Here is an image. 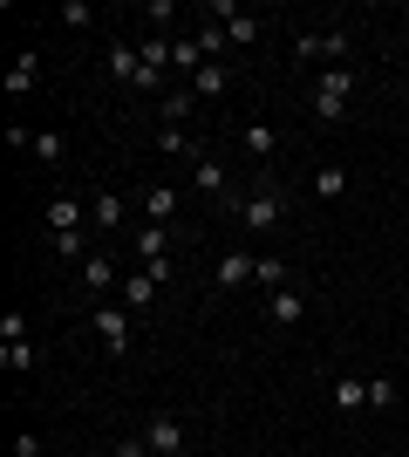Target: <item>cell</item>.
Here are the masks:
<instances>
[{
  "mask_svg": "<svg viewBox=\"0 0 409 457\" xmlns=\"http://www.w3.org/2000/svg\"><path fill=\"white\" fill-rule=\"evenodd\" d=\"M233 212H239V226H246V232L259 239V232H273V226H280L287 198H280V185H273V178H253V191H246V198H239Z\"/></svg>",
  "mask_w": 409,
  "mask_h": 457,
  "instance_id": "1",
  "label": "cell"
},
{
  "mask_svg": "<svg viewBox=\"0 0 409 457\" xmlns=\"http://www.w3.org/2000/svg\"><path fill=\"white\" fill-rule=\"evenodd\" d=\"M89 328H96L102 355H130V348H136V321H130V307H117V301H96Z\"/></svg>",
  "mask_w": 409,
  "mask_h": 457,
  "instance_id": "2",
  "label": "cell"
},
{
  "mask_svg": "<svg viewBox=\"0 0 409 457\" xmlns=\"http://www.w3.org/2000/svg\"><path fill=\"white\" fill-rule=\"evenodd\" d=\"M348 96H355L348 69H321V76H314V123H341V116H348Z\"/></svg>",
  "mask_w": 409,
  "mask_h": 457,
  "instance_id": "3",
  "label": "cell"
},
{
  "mask_svg": "<svg viewBox=\"0 0 409 457\" xmlns=\"http://www.w3.org/2000/svg\"><path fill=\"white\" fill-rule=\"evenodd\" d=\"M76 232H89V205L82 198H48V239H76Z\"/></svg>",
  "mask_w": 409,
  "mask_h": 457,
  "instance_id": "4",
  "label": "cell"
},
{
  "mask_svg": "<svg viewBox=\"0 0 409 457\" xmlns=\"http://www.w3.org/2000/svg\"><path fill=\"white\" fill-rule=\"evenodd\" d=\"M293 48H300V62H334V69H341V62H348V28H328V35H300Z\"/></svg>",
  "mask_w": 409,
  "mask_h": 457,
  "instance_id": "5",
  "label": "cell"
},
{
  "mask_svg": "<svg viewBox=\"0 0 409 457\" xmlns=\"http://www.w3.org/2000/svg\"><path fill=\"white\" fill-rule=\"evenodd\" d=\"M143 444H151V457H177L184 451V423H177L171 410H157V417L143 423Z\"/></svg>",
  "mask_w": 409,
  "mask_h": 457,
  "instance_id": "6",
  "label": "cell"
},
{
  "mask_svg": "<svg viewBox=\"0 0 409 457\" xmlns=\"http://www.w3.org/2000/svg\"><path fill=\"white\" fill-rule=\"evenodd\" d=\"M239 151L253 157V164H259V178H266L273 151H280V130H273V123H246V130H239Z\"/></svg>",
  "mask_w": 409,
  "mask_h": 457,
  "instance_id": "7",
  "label": "cell"
},
{
  "mask_svg": "<svg viewBox=\"0 0 409 457\" xmlns=\"http://www.w3.org/2000/svg\"><path fill=\"white\" fill-rule=\"evenodd\" d=\"M253 280H259V260L246 246H233L225 260H218V287H225V294H239V287H253Z\"/></svg>",
  "mask_w": 409,
  "mask_h": 457,
  "instance_id": "8",
  "label": "cell"
},
{
  "mask_svg": "<svg viewBox=\"0 0 409 457\" xmlns=\"http://www.w3.org/2000/svg\"><path fill=\"white\" fill-rule=\"evenodd\" d=\"M192 185L205 191V198H212V205H225V212L239 205L233 191H225V164H218V157H198V178H192Z\"/></svg>",
  "mask_w": 409,
  "mask_h": 457,
  "instance_id": "9",
  "label": "cell"
},
{
  "mask_svg": "<svg viewBox=\"0 0 409 457\" xmlns=\"http://www.w3.org/2000/svg\"><path fill=\"white\" fill-rule=\"evenodd\" d=\"M76 273H82V287H89V294H117V280H123L110 253H89V260H82Z\"/></svg>",
  "mask_w": 409,
  "mask_h": 457,
  "instance_id": "10",
  "label": "cell"
},
{
  "mask_svg": "<svg viewBox=\"0 0 409 457\" xmlns=\"http://www.w3.org/2000/svg\"><path fill=\"white\" fill-rule=\"evenodd\" d=\"M192 116H198V89H192V82H177V89H164V123H171V130H184Z\"/></svg>",
  "mask_w": 409,
  "mask_h": 457,
  "instance_id": "11",
  "label": "cell"
},
{
  "mask_svg": "<svg viewBox=\"0 0 409 457\" xmlns=\"http://www.w3.org/2000/svg\"><path fill=\"white\" fill-rule=\"evenodd\" d=\"M164 246H171V232H164V226H136V239H130V253L143 260V267H157V260H171Z\"/></svg>",
  "mask_w": 409,
  "mask_h": 457,
  "instance_id": "12",
  "label": "cell"
},
{
  "mask_svg": "<svg viewBox=\"0 0 409 457\" xmlns=\"http://www.w3.org/2000/svg\"><path fill=\"white\" fill-rule=\"evenodd\" d=\"M151 301H157V280L143 267L136 273H123V307H130V314H151Z\"/></svg>",
  "mask_w": 409,
  "mask_h": 457,
  "instance_id": "13",
  "label": "cell"
},
{
  "mask_svg": "<svg viewBox=\"0 0 409 457\" xmlns=\"http://www.w3.org/2000/svg\"><path fill=\"white\" fill-rule=\"evenodd\" d=\"M205 62H212V55L198 48V35H177V41H171V69H177V76H184V82H192L198 69H205Z\"/></svg>",
  "mask_w": 409,
  "mask_h": 457,
  "instance_id": "14",
  "label": "cell"
},
{
  "mask_svg": "<svg viewBox=\"0 0 409 457\" xmlns=\"http://www.w3.org/2000/svg\"><path fill=\"white\" fill-rule=\"evenodd\" d=\"M110 76L130 82V89H143V48H123L117 41V48H110Z\"/></svg>",
  "mask_w": 409,
  "mask_h": 457,
  "instance_id": "15",
  "label": "cell"
},
{
  "mask_svg": "<svg viewBox=\"0 0 409 457\" xmlns=\"http://www.w3.org/2000/svg\"><path fill=\"white\" fill-rule=\"evenodd\" d=\"M89 226H96V232L123 226V198H117V191H96V198H89Z\"/></svg>",
  "mask_w": 409,
  "mask_h": 457,
  "instance_id": "16",
  "label": "cell"
},
{
  "mask_svg": "<svg viewBox=\"0 0 409 457\" xmlns=\"http://www.w3.org/2000/svg\"><path fill=\"white\" fill-rule=\"evenodd\" d=\"M171 212H177V185H151L143 191V226H164Z\"/></svg>",
  "mask_w": 409,
  "mask_h": 457,
  "instance_id": "17",
  "label": "cell"
},
{
  "mask_svg": "<svg viewBox=\"0 0 409 457\" xmlns=\"http://www.w3.org/2000/svg\"><path fill=\"white\" fill-rule=\"evenodd\" d=\"M157 151H164V157H192V164H198V157H212L192 130H157Z\"/></svg>",
  "mask_w": 409,
  "mask_h": 457,
  "instance_id": "18",
  "label": "cell"
},
{
  "mask_svg": "<svg viewBox=\"0 0 409 457\" xmlns=\"http://www.w3.org/2000/svg\"><path fill=\"white\" fill-rule=\"evenodd\" d=\"M314 198H321V205H334V198H341V191H348V171H341V164H321V171H314Z\"/></svg>",
  "mask_w": 409,
  "mask_h": 457,
  "instance_id": "19",
  "label": "cell"
},
{
  "mask_svg": "<svg viewBox=\"0 0 409 457\" xmlns=\"http://www.w3.org/2000/svg\"><path fill=\"white\" fill-rule=\"evenodd\" d=\"M266 314H273L280 328H300V321H307V301H300V294H273Z\"/></svg>",
  "mask_w": 409,
  "mask_h": 457,
  "instance_id": "20",
  "label": "cell"
},
{
  "mask_svg": "<svg viewBox=\"0 0 409 457\" xmlns=\"http://www.w3.org/2000/svg\"><path fill=\"white\" fill-rule=\"evenodd\" d=\"M225 82H233V69H225V62H205V69L192 76V89H198V103H205V96H218Z\"/></svg>",
  "mask_w": 409,
  "mask_h": 457,
  "instance_id": "21",
  "label": "cell"
},
{
  "mask_svg": "<svg viewBox=\"0 0 409 457\" xmlns=\"http://www.w3.org/2000/svg\"><path fill=\"white\" fill-rule=\"evenodd\" d=\"M35 76H41V62L35 55H14V69H7V96H28V89H35Z\"/></svg>",
  "mask_w": 409,
  "mask_h": 457,
  "instance_id": "22",
  "label": "cell"
},
{
  "mask_svg": "<svg viewBox=\"0 0 409 457\" xmlns=\"http://www.w3.org/2000/svg\"><path fill=\"white\" fill-rule=\"evenodd\" d=\"M0 369H7V376H28V369H35V348L28 342H0Z\"/></svg>",
  "mask_w": 409,
  "mask_h": 457,
  "instance_id": "23",
  "label": "cell"
},
{
  "mask_svg": "<svg viewBox=\"0 0 409 457\" xmlns=\"http://www.w3.org/2000/svg\"><path fill=\"white\" fill-rule=\"evenodd\" d=\"M28 151H35L41 164H61V157H69V144H61V130H35V144H28Z\"/></svg>",
  "mask_w": 409,
  "mask_h": 457,
  "instance_id": "24",
  "label": "cell"
},
{
  "mask_svg": "<svg viewBox=\"0 0 409 457\" xmlns=\"http://www.w3.org/2000/svg\"><path fill=\"white\" fill-rule=\"evenodd\" d=\"M334 403H341V410H369V382L341 376V382H334Z\"/></svg>",
  "mask_w": 409,
  "mask_h": 457,
  "instance_id": "25",
  "label": "cell"
},
{
  "mask_svg": "<svg viewBox=\"0 0 409 457\" xmlns=\"http://www.w3.org/2000/svg\"><path fill=\"white\" fill-rule=\"evenodd\" d=\"M225 41H233V48H253V41H259V21L253 14H233V21H225Z\"/></svg>",
  "mask_w": 409,
  "mask_h": 457,
  "instance_id": "26",
  "label": "cell"
},
{
  "mask_svg": "<svg viewBox=\"0 0 409 457\" xmlns=\"http://www.w3.org/2000/svg\"><path fill=\"white\" fill-rule=\"evenodd\" d=\"M0 342H28V314H20V307L0 314Z\"/></svg>",
  "mask_w": 409,
  "mask_h": 457,
  "instance_id": "27",
  "label": "cell"
},
{
  "mask_svg": "<svg viewBox=\"0 0 409 457\" xmlns=\"http://www.w3.org/2000/svg\"><path fill=\"white\" fill-rule=\"evenodd\" d=\"M389 403H396V382L375 376V382H369V410H389Z\"/></svg>",
  "mask_w": 409,
  "mask_h": 457,
  "instance_id": "28",
  "label": "cell"
},
{
  "mask_svg": "<svg viewBox=\"0 0 409 457\" xmlns=\"http://www.w3.org/2000/svg\"><path fill=\"white\" fill-rule=\"evenodd\" d=\"M253 287H273V294H280V287H287V267H280V260H259V280Z\"/></svg>",
  "mask_w": 409,
  "mask_h": 457,
  "instance_id": "29",
  "label": "cell"
},
{
  "mask_svg": "<svg viewBox=\"0 0 409 457\" xmlns=\"http://www.w3.org/2000/svg\"><path fill=\"white\" fill-rule=\"evenodd\" d=\"M61 21H69V28H89V21H96V7H89V0H69V7H61Z\"/></svg>",
  "mask_w": 409,
  "mask_h": 457,
  "instance_id": "30",
  "label": "cell"
},
{
  "mask_svg": "<svg viewBox=\"0 0 409 457\" xmlns=\"http://www.w3.org/2000/svg\"><path fill=\"white\" fill-rule=\"evenodd\" d=\"M198 48L218 62V48H225V28H218V21H212V28H198Z\"/></svg>",
  "mask_w": 409,
  "mask_h": 457,
  "instance_id": "31",
  "label": "cell"
},
{
  "mask_svg": "<svg viewBox=\"0 0 409 457\" xmlns=\"http://www.w3.org/2000/svg\"><path fill=\"white\" fill-rule=\"evenodd\" d=\"M14 457H41V437H35V430H20V437H14Z\"/></svg>",
  "mask_w": 409,
  "mask_h": 457,
  "instance_id": "32",
  "label": "cell"
},
{
  "mask_svg": "<svg viewBox=\"0 0 409 457\" xmlns=\"http://www.w3.org/2000/svg\"><path fill=\"white\" fill-rule=\"evenodd\" d=\"M110 457H151V444H143V437H123V444H117Z\"/></svg>",
  "mask_w": 409,
  "mask_h": 457,
  "instance_id": "33",
  "label": "cell"
}]
</instances>
